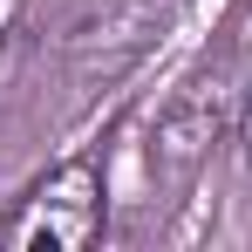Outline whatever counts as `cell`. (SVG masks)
Instances as JSON below:
<instances>
[{"label": "cell", "instance_id": "cell-1", "mask_svg": "<svg viewBox=\"0 0 252 252\" xmlns=\"http://www.w3.org/2000/svg\"><path fill=\"white\" fill-rule=\"evenodd\" d=\"M109 232V184H102V164L95 157H62L48 164L21 205L7 218V246L14 252H89Z\"/></svg>", "mask_w": 252, "mask_h": 252}, {"label": "cell", "instance_id": "cell-2", "mask_svg": "<svg viewBox=\"0 0 252 252\" xmlns=\"http://www.w3.org/2000/svg\"><path fill=\"white\" fill-rule=\"evenodd\" d=\"M239 143H246V164H252V89H246V109H239Z\"/></svg>", "mask_w": 252, "mask_h": 252}]
</instances>
